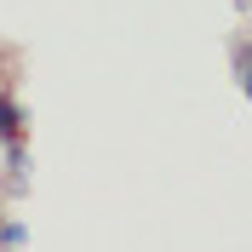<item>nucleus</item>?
<instances>
[{
	"label": "nucleus",
	"mask_w": 252,
	"mask_h": 252,
	"mask_svg": "<svg viewBox=\"0 0 252 252\" xmlns=\"http://www.w3.org/2000/svg\"><path fill=\"white\" fill-rule=\"evenodd\" d=\"M17 132H23V109L12 97H0V138H17Z\"/></svg>",
	"instance_id": "nucleus-1"
},
{
	"label": "nucleus",
	"mask_w": 252,
	"mask_h": 252,
	"mask_svg": "<svg viewBox=\"0 0 252 252\" xmlns=\"http://www.w3.org/2000/svg\"><path fill=\"white\" fill-rule=\"evenodd\" d=\"M6 166H12V178H23V172H29V149H23L17 138H6Z\"/></svg>",
	"instance_id": "nucleus-2"
},
{
	"label": "nucleus",
	"mask_w": 252,
	"mask_h": 252,
	"mask_svg": "<svg viewBox=\"0 0 252 252\" xmlns=\"http://www.w3.org/2000/svg\"><path fill=\"white\" fill-rule=\"evenodd\" d=\"M23 241H29L23 223H0V247H23Z\"/></svg>",
	"instance_id": "nucleus-3"
}]
</instances>
